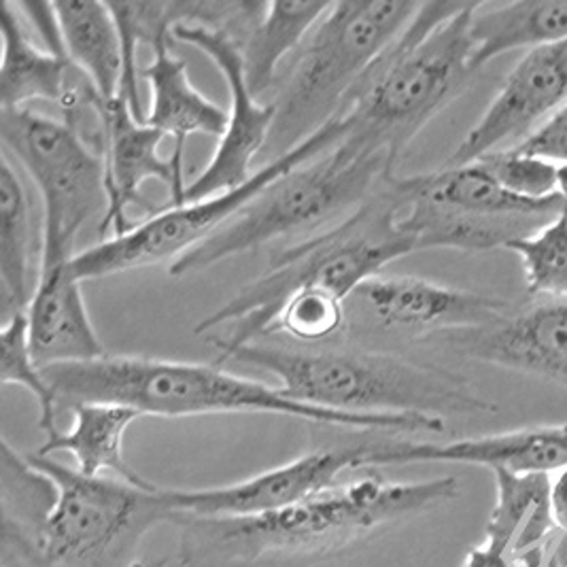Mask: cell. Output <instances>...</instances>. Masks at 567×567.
I'll list each match as a JSON object with an SVG mask.
<instances>
[{"label": "cell", "mask_w": 567, "mask_h": 567, "mask_svg": "<svg viewBox=\"0 0 567 567\" xmlns=\"http://www.w3.org/2000/svg\"><path fill=\"white\" fill-rule=\"evenodd\" d=\"M66 58L94 85L103 101L122 99L124 48L109 2H52Z\"/></svg>", "instance_id": "cell-26"}, {"label": "cell", "mask_w": 567, "mask_h": 567, "mask_svg": "<svg viewBox=\"0 0 567 567\" xmlns=\"http://www.w3.org/2000/svg\"><path fill=\"white\" fill-rule=\"evenodd\" d=\"M0 344H2V365H0V381L2 385H18L32 393V398L39 404V427L50 439L58 434L55 425V409H58V395L53 391L43 365L34 360V353L30 349L28 338L27 315L13 317L11 321L2 323L0 330Z\"/></svg>", "instance_id": "cell-30"}, {"label": "cell", "mask_w": 567, "mask_h": 567, "mask_svg": "<svg viewBox=\"0 0 567 567\" xmlns=\"http://www.w3.org/2000/svg\"><path fill=\"white\" fill-rule=\"evenodd\" d=\"M270 372L287 398L321 411L351 414H493L485 400L460 374L400 355L321 349L289 351L245 344L228 355Z\"/></svg>", "instance_id": "cell-5"}, {"label": "cell", "mask_w": 567, "mask_h": 567, "mask_svg": "<svg viewBox=\"0 0 567 567\" xmlns=\"http://www.w3.org/2000/svg\"><path fill=\"white\" fill-rule=\"evenodd\" d=\"M523 261L532 296L567 300V200L540 230L506 245Z\"/></svg>", "instance_id": "cell-29"}, {"label": "cell", "mask_w": 567, "mask_h": 567, "mask_svg": "<svg viewBox=\"0 0 567 567\" xmlns=\"http://www.w3.org/2000/svg\"><path fill=\"white\" fill-rule=\"evenodd\" d=\"M50 476L55 504L41 534L43 567H130L134 550L162 523H171L164 493L115 476H85L50 455H27Z\"/></svg>", "instance_id": "cell-7"}, {"label": "cell", "mask_w": 567, "mask_h": 567, "mask_svg": "<svg viewBox=\"0 0 567 567\" xmlns=\"http://www.w3.org/2000/svg\"><path fill=\"white\" fill-rule=\"evenodd\" d=\"M462 567H523L516 559L515 553L499 544V542L487 540L478 546H472L465 555Z\"/></svg>", "instance_id": "cell-34"}, {"label": "cell", "mask_w": 567, "mask_h": 567, "mask_svg": "<svg viewBox=\"0 0 567 567\" xmlns=\"http://www.w3.org/2000/svg\"><path fill=\"white\" fill-rule=\"evenodd\" d=\"M130 567H164V564H154V566H145V564H138V561H134Z\"/></svg>", "instance_id": "cell-37"}, {"label": "cell", "mask_w": 567, "mask_h": 567, "mask_svg": "<svg viewBox=\"0 0 567 567\" xmlns=\"http://www.w3.org/2000/svg\"><path fill=\"white\" fill-rule=\"evenodd\" d=\"M78 256V254H75ZM71 254L43 251L27 310L28 338L43 368L106 355L94 330Z\"/></svg>", "instance_id": "cell-19"}, {"label": "cell", "mask_w": 567, "mask_h": 567, "mask_svg": "<svg viewBox=\"0 0 567 567\" xmlns=\"http://www.w3.org/2000/svg\"><path fill=\"white\" fill-rule=\"evenodd\" d=\"M423 2H332L287 71L266 145L272 159L289 154L342 115L353 90L374 62L413 22Z\"/></svg>", "instance_id": "cell-6"}, {"label": "cell", "mask_w": 567, "mask_h": 567, "mask_svg": "<svg viewBox=\"0 0 567 567\" xmlns=\"http://www.w3.org/2000/svg\"><path fill=\"white\" fill-rule=\"evenodd\" d=\"M465 464L513 474H557L567 467L566 425H536L446 444L385 440L368 442L363 467L409 464Z\"/></svg>", "instance_id": "cell-17"}, {"label": "cell", "mask_w": 567, "mask_h": 567, "mask_svg": "<svg viewBox=\"0 0 567 567\" xmlns=\"http://www.w3.org/2000/svg\"><path fill=\"white\" fill-rule=\"evenodd\" d=\"M460 493L455 476L395 483L368 474L277 513L177 515L171 523L179 532L181 567H312Z\"/></svg>", "instance_id": "cell-1"}, {"label": "cell", "mask_w": 567, "mask_h": 567, "mask_svg": "<svg viewBox=\"0 0 567 567\" xmlns=\"http://www.w3.org/2000/svg\"><path fill=\"white\" fill-rule=\"evenodd\" d=\"M566 103L567 39L525 52L444 166L478 162L506 143L515 147Z\"/></svg>", "instance_id": "cell-14"}, {"label": "cell", "mask_w": 567, "mask_h": 567, "mask_svg": "<svg viewBox=\"0 0 567 567\" xmlns=\"http://www.w3.org/2000/svg\"><path fill=\"white\" fill-rule=\"evenodd\" d=\"M495 506L485 538L515 553L523 567H544L546 542L555 529L550 518V476L493 472Z\"/></svg>", "instance_id": "cell-27"}, {"label": "cell", "mask_w": 567, "mask_h": 567, "mask_svg": "<svg viewBox=\"0 0 567 567\" xmlns=\"http://www.w3.org/2000/svg\"><path fill=\"white\" fill-rule=\"evenodd\" d=\"M344 326V302L330 296L291 298L272 328V334L291 336L293 340L317 342L332 338Z\"/></svg>", "instance_id": "cell-32"}, {"label": "cell", "mask_w": 567, "mask_h": 567, "mask_svg": "<svg viewBox=\"0 0 567 567\" xmlns=\"http://www.w3.org/2000/svg\"><path fill=\"white\" fill-rule=\"evenodd\" d=\"M559 196L567 200V166H559Z\"/></svg>", "instance_id": "cell-36"}, {"label": "cell", "mask_w": 567, "mask_h": 567, "mask_svg": "<svg viewBox=\"0 0 567 567\" xmlns=\"http://www.w3.org/2000/svg\"><path fill=\"white\" fill-rule=\"evenodd\" d=\"M474 73L495 58L516 50H538L567 39V0H518L506 4L478 2L470 18Z\"/></svg>", "instance_id": "cell-25"}, {"label": "cell", "mask_w": 567, "mask_h": 567, "mask_svg": "<svg viewBox=\"0 0 567 567\" xmlns=\"http://www.w3.org/2000/svg\"><path fill=\"white\" fill-rule=\"evenodd\" d=\"M391 177L374 159L344 162L334 150L268 185L207 243L171 264L173 277H187L277 238L312 230L347 208H358Z\"/></svg>", "instance_id": "cell-8"}, {"label": "cell", "mask_w": 567, "mask_h": 567, "mask_svg": "<svg viewBox=\"0 0 567 567\" xmlns=\"http://www.w3.org/2000/svg\"><path fill=\"white\" fill-rule=\"evenodd\" d=\"M0 138L39 189L43 251L75 256L83 226L106 210L103 157L69 122L32 109H0Z\"/></svg>", "instance_id": "cell-10"}, {"label": "cell", "mask_w": 567, "mask_h": 567, "mask_svg": "<svg viewBox=\"0 0 567 567\" xmlns=\"http://www.w3.org/2000/svg\"><path fill=\"white\" fill-rule=\"evenodd\" d=\"M43 226L18 168L2 155L0 164V321L27 315L32 300V264L41 266Z\"/></svg>", "instance_id": "cell-23"}, {"label": "cell", "mask_w": 567, "mask_h": 567, "mask_svg": "<svg viewBox=\"0 0 567 567\" xmlns=\"http://www.w3.org/2000/svg\"><path fill=\"white\" fill-rule=\"evenodd\" d=\"M393 177L381 181L379 189L334 228L281 251L261 277L196 326V334L233 326L219 342L215 365H221L238 347L272 334L279 312L291 298L315 293L344 302L388 264L416 251L400 221L404 198Z\"/></svg>", "instance_id": "cell-4"}, {"label": "cell", "mask_w": 567, "mask_h": 567, "mask_svg": "<svg viewBox=\"0 0 567 567\" xmlns=\"http://www.w3.org/2000/svg\"><path fill=\"white\" fill-rule=\"evenodd\" d=\"M101 145L99 154L104 164V210L101 233L115 228V234L128 233L134 224L128 221V208L141 207L155 213L157 207L143 198V185L159 181L168 187V207L183 205L187 183L183 179V155L164 157L159 147L166 138L159 130L141 122L124 99L101 101Z\"/></svg>", "instance_id": "cell-13"}, {"label": "cell", "mask_w": 567, "mask_h": 567, "mask_svg": "<svg viewBox=\"0 0 567 567\" xmlns=\"http://www.w3.org/2000/svg\"><path fill=\"white\" fill-rule=\"evenodd\" d=\"M442 347L567 388V300L508 312L485 326L430 336Z\"/></svg>", "instance_id": "cell-16"}, {"label": "cell", "mask_w": 567, "mask_h": 567, "mask_svg": "<svg viewBox=\"0 0 567 567\" xmlns=\"http://www.w3.org/2000/svg\"><path fill=\"white\" fill-rule=\"evenodd\" d=\"M504 189L529 200H548L559 196V164L538 155L523 154L515 147L478 159Z\"/></svg>", "instance_id": "cell-31"}, {"label": "cell", "mask_w": 567, "mask_h": 567, "mask_svg": "<svg viewBox=\"0 0 567 567\" xmlns=\"http://www.w3.org/2000/svg\"><path fill=\"white\" fill-rule=\"evenodd\" d=\"M523 154L538 155L559 166H567V103L559 106L540 128L515 145Z\"/></svg>", "instance_id": "cell-33"}, {"label": "cell", "mask_w": 567, "mask_h": 567, "mask_svg": "<svg viewBox=\"0 0 567 567\" xmlns=\"http://www.w3.org/2000/svg\"><path fill=\"white\" fill-rule=\"evenodd\" d=\"M58 402H113L143 416H198V414H281L319 425L391 432L442 434L444 419L427 414H351L321 411L287 398L279 388L238 377L219 365L189 361L103 355L79 363L43 368Z\"/></svg>", "instance_id": "cell-3"}, {"label": "cell", "mask_w": 567, "mask_h": 567, "mask_svg": "<svg viewBox=\"0 0 567 567\" xmlns=\"http://www.w3.org/2000/svg\"><path fill=\"white\" fill-rule=\"evenodd\" d=\"M55 485L7 440L0 451L2 567H43L41 534L55 504Z\"/></svg>", "instance_id": "cell-22"}, {"label": "cell", "mask_w": 567, "mask_h": 567, "mask_svg": "<svg viewBox=\"0 0 567 567\" xmlns=\"http://www.w3.org/2000/svg\"><path fill=\"white\" fill-rule=\"evenodd\" d=\"M395 183L406 198L425 200L430 205L472 217L550 221L566 205L561 196L548 200L516 196L493 179L481 162L465 166H442L439 171L413 177H395Z\"/></svg>", "instance_id": "cell-20"}, {"label": "cell", "mask_w": 567, "mask_h": 567, "mask_svg": "<svg viewBox=\"0 0 567 567\" xmlns=\"http://www.w3.org/2000/svg\"><path fill=\"white\" fill-rule=\"evenodd\" d=\"M0 109H30L43 101L58 104L73 128L81 120L101 126V94L64 53L43 50L30 39L16 2L0 4Z\"/></svg>", "instance_id": "cell-15"}, {"label": "cell", "mask_w": 567, "mask_h": 567, "mask_svg": "<svg viewBox=\"0 0 567 567\" xmlns=\"http://www.w3.org/2000/svg\"><path fill=\"white\" fill-rule=\"evenodd\" d=\"M173 34L157 37L152 45L154 58L143 69L152 99L145 124L175 138V152L183 154L185 141L194 134L219 136L228 126V111L207 99L189 79L185 60L171 52Z\"/></svg>", "instance_id": "cell-21"}, {"label": "cell", "mask_w": 567, "mask_h": 567, "mask_svg": "<svg viewBox=\"0 0 567 567\" xmlns=\"http://www.w3.org/2000/svg\"><path fill=\"white\" fill-rule=\"evenodd\" d=\"M173 39L210 58L226 79L230 92V120L226 132L221 134L207 168L187 183L183 194V203H194L234 189L256 175L251 166L268 145L277 111L275 104L258 103L251 94L245 78L240 43L234 41L230 30L181 24L173 30Z\"/></svg>", "instance_id": "cell-11"}, {"label": "cell", "mask_w": 567, "mask_h": 567, "mask_svg": "<svg viewBox=\"0 0 567 567\" xmlns=\"http://www.w3.org/2000/svg\"><path fill=\"white\" fill-rule=\"evenodd\" d=\"M548 504H550V518L555 529L561 532L564 538H567V467L559 470L550 478Z\"/></svg>", "instance_id": "cell-35"}, {"label": "cell", "mask_w": 567, "mask_h": 567, "mask_svg": "<svg viewBox=\"0 0 567 567\" xmlns=\"http://www.w3.org/2000/svg\"><path fill=\"white\" fill-rule=\"evenodd\" d=\"M330 4L332 2L319 0H275L261 4L258 18L251 22L240 45L247 85L256 99L275 85L285 58L300 52Z\"/></svg>", "instance_id": "cell-28"}, {"label": "cell", "mask_w": 567, "mask_h": 567, "mask_svg": "<svg viewBox=\"0 0 567 567\" xmlns=\"http://www.w3.org/2000/svg\"><path fill=\"white\" fill-rule=\"evenodd\" d=\"M478 2H423L395 43L363 75L342 111L344 162L374 159L389 173L414 136L472 83L470 18Z\"/></svg>", "instance_id": "cell-2"}, {"label": "cell", "mask_w": 567, "mask_h": 567, "mask_svg": "<svg viewBox=\"0 0 567 567\" xmlns=\"http://www.w3.org/2000/svg\"><path fill=\"white\" fill-rule=\"evenodd\" d=\"M73 425L69 432H58L37 451L39 455L69 453L75 467L85 476L113 474L136 487H154L138 476L124 457V439L130 425L143 414L113 402H79L71 406Z\"/></svg>", "instance_id": "cell-24"}, {"label": "cell", "mask_w": 567, "mask_h": 567, "mask_svg": "<svg viewBox=\"0 0 567 567\" xmlns=\"http://www.w3.org/2000/svg\"><path fill=\"white\" fill-rule=\"evenodd\" d=\"M358 296L383 328L421 338L485 326L511 312L504 300L416 277L377 275Z\"/></svg>", "instance_id": "cell-18"}, {"label": "cell", "mask_w": 567, "mask_h": 567, "mask_svg": "<svg viewBox=\"0 0 567 567\" xmlns=\"http://www.w3.org/2000/svg\"><path fill=\"white\" fill-rule=\"evenodd\" d=\"M347 124L336 117L326 128L315 132L309 141L256 171L247 183L205 200L183 203L177 207H157L147 219L134 224L128 233L115 234L73 258V272L81 284L147 268L162 261L175 264L210 236L219 233L234 215H238L268 185L287 173L300 168L317 155L334 150L344 138Z\"/></svg>", "instance_id": "cell-9"}, {"label": "cell", "mask_w": 567, "mask_h": 567, "mask_svg": "<svg viewBox=\"0 0 567 567\" xmlns=\"http://www.w3.org/2000/svg\"><path fill=\"white\" fill-rule=\"evenodd\" d=\"M365 444L368 442L344 449H319L234 485L210 489H162L164 502L173 516L277 513L334 487L344 472L363 467Z\"/></svg>", "instance_id": "cell-12"}]
</instances>
